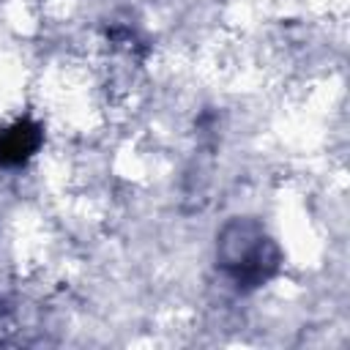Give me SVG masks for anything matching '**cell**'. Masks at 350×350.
Masks as SVG:
<instances>
[{
  "mask_svg": "<svg viewBox=\"0 0 350 350\" xmlns=\"http://www.w3.org/2000/svg\"><path fill=\"white\" fill-rule=\"evenodd\" d=\"M224 268L238 284H262L279 265L273 243L254 224H230L224 232Z\"/></svg>",
  "mask_w": 350,
  "mask_h": 350,
  "instance_id": "obj_1",
  "label": "cell"
},
{
  "mask_svg": "<svg viewBox=\"0 0 350 350\" xmlns=\"http://www.w3.org/2000/svg\"><path fill=\"white\" fill-rule=\"evenodd\" d=\"M44 142V131L30 118L14 120L11 126L0 129V167H19L25 164Z\"/></svg>",
  "mask_w": 350,
  "mask_h": 350,
  "instance_id": "obj_2",
  "label": "cell"
}]
</instances>
